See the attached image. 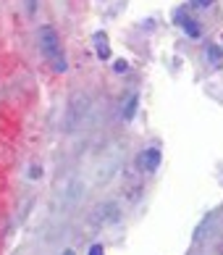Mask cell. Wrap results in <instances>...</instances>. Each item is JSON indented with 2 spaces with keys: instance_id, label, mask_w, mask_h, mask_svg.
<instances>
[{
  "instance_id": "cell-7",
  "label": "cell",
  "mask_w": 223,
  "mask_h": 255,
  "mask_svg": "<svg viewBox=\"0 0 223 255\" xmlns=\"http://www.w3.org/2000/svg\"><path fill=\"white\" fill-rule=\"evenodd\" d=\"M194 5H200V8H208V5H213V0H194Z\"/></svg>"
},
{
  "instance_id": "cell-8",
  "label": "cell",
  "mask_w": 223,
  "mask_h": 255,
  "mask_svg": "<svg viewBox=\"0 0 223 255\" xmlns=\"http://www.w3.org/2000/svg\"><path fill=\"white\" fill-rule=\"evenodd\" d=\"M63 255H76V253H74V250H66V253H63Z\"/></svg>"
},
{
  "instance_id": "cell-2",
  "label": "cell",
  "mask_w": 223,
  "mask_h": 255,
  "mask_svg": "<svg viewBox=\"0 0 223 255\" xmlns=\"http://www.w3.org/2000/svg\"><path fill=\"white\" fill-rule=\"evenodd\" d=\"M160 166V153H157L155 147H150V150H145L142 155H139V168H142V171H155V168Z\"/></svg>"
},
{
  "instance_id": "cell-4",
  "label": "cell",
  "mask_w": 223,
  "mask_h": 255,
  "mask_svg": "<svg viewBox=\"0 0 223 255\" xmlns=\"http://www.w3.org/2000/svg\"><path fill=\"white\" fill-rule=\"evenodd\" d=\"M208 55H210L213 66H218V63H221V50H218V48H208Z\"/></svg>"
},
{
  "instance_id": "cell-5",
  "label": "cell",
  "mask_w": 223,
  "mask_h": 255,
  "mask_svg": "<svg viewBox=\"0 0 223 255\" xmlns=\"http://www.w3.org/2000/svg\"><path fill=\"white\" fill-rule=\"evenodd\" d=\"M184 29H187V32H189L192 37H197V34H200V29H197V26H194V24L189 21V18H187V21H184Z\"/></svg>"
},
{
  "instance_id": "cell-6",
  "label": "cell",
  "mask_w": 223,
  "mask_h": 255,
  "mask_svg": "<svg viewBox=\"0 0 223 255\" xmlns=\"http://www.w3.org/2000/svg\"><path fill=\"white\" fill-rule=\"evenodd\" d=\"M89 255H105L103 245H92V248H89Z\"/></svg>"
},
{
  "instance_id": "cell-3",
  "label": "cell",
  "mask_w": 223,
  "mask_h": 255,
  "mask_svg": "<svg viewBox=\"0 0 223 255\" xmlns=\"http://www.w3.org/2000/svg\"><path fill=\"white\" fill-rule=\"evenodd\" d=\"M95 48H97V55H100V58H108V55H110L108 37H105V34H95Z\"/></svg>"
},
{
  "instance_id": "cell-1",
  "label": "cell",
  "mask_w": 223,
  "mask_h": 255,
  "mask_svg": "<svg viewBox=\"0 0 223 255\" xmlns=\"http://www.w3.org/2000/svg\"><path fill=\"white\" fill-rule=\"evenodd\" d=\"M37 40H40V50H42V55H45V61L50 63V69H53L55 74H63V71H66V55H63L58 32H55L53 26H40Z\"/></svg>"
}]
</instances>
